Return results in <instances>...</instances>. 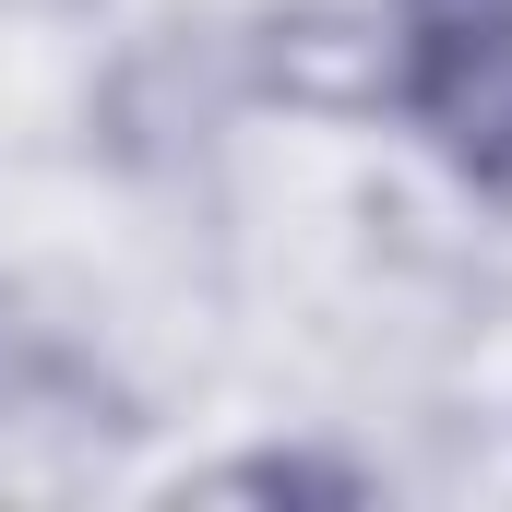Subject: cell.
I'll return each instance as SVG.
<instances>
[{
    "label": "cell",
    "mask_w": 512,
    "mask_h": 512,
    "mask_svg": "<svg viewBox=\"0 0 512 512\" xmlns=\"http://www.w3.org/2000/svg\"><path fill=\"white\" fill-rule=\"evenodd\" d=\"M203 489H215V501H334V512L370 501V477L334 465V453H239V465H215Z\"/></svg>",
    "instance_id": "obj_3"
},
{
    "label": "cell",
    "mask_w": 512,
    "mask_h": 512,
    "mask_svg": "<svg viewBox=\"0 0 512 512\" xmlns=\"http://www.w3.org/2000/svg\"><path fill=\"white\" fill-rule=\"evenodd\" d=\"M251 84L286 108H370V96H393V36L358 12H262Z\"/></svg>",
    "instance_id": "obj_2"
},
{
    "label": "cell",
    "mask_w": 512,
    "mask_h": 512,
    "mask_svg": "<svg viewBox=\"0 0 512 512\" xmlns=\"http://www.w3.org/2000/svg\"><path fill=\"white\" fill-rule=\"evenodd\" d=\"M393 96L489 203H512V0H405Z\"/></svg>",
    "instance_id": "obj_1"
},
{
    "label": "cell",
    "mask_w": 512,
    "mask_h": 512,
    "mask_svg": "<svg viewBox=\"0 0 512 512\" xmlns=\"http://www.w3.org/2000/svg\"><path fill=\"white\" fill-rule=\"evenodd\" d=\"M48 370H60V358H48V334L24 322V298H0V405H24Z\"/></svg>",
    "instance_id": "obj_4"
}]
</instances>
